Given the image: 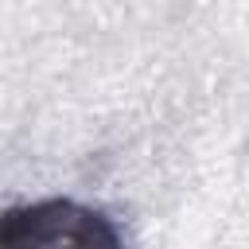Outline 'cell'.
Returning <instances> with one entry per match:
<instances>
[{"label":"cell","instance_id":"1","mask_svg":"<svg viewBox=\"0 0 249 249\" xmlns=\"http://www.w3.org/2000/svg\"><path fill=\"white\" fill-rule=\"evenodd\" d=\"M0 249H124V237L78 198H39L0 210Z\"/></svg>","mask_w":249,"mask_h":249}]
</instances>
